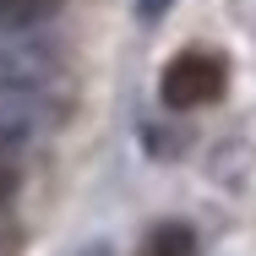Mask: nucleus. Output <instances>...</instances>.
Instances as JSON below:
<instances>
[{
	"instance_id": "nucleus-2",
	"label": "nucleus",
	"mask_w": 256,
	"mask_h": 256,
	"mask_svg": "<svg viewBox=\"0 0 256 256\" xmlns=\"http://www.w3.org/2000/svg\"><path fill=\"white\" fill-rule=\"evenodd\" d=\"M229 82V66L212 50H180L169 66H164V98L174 109H196V104H212Z\"/></svg>"
},
{
	"instance_id": "nucleus-4",
	"label": "nucleus",
	"mask_w": 256,
	"mask_h": 256,
	"mask_svg": "<svg viewBox=\"0 0 256 256\" xmlns=\"http://www.w3.org/2000/svg\"><path fill=\"white\" fill-rule=\"evenodd\" d=\"M60 0H0V28L6 33H28L38 22H50Z\"/></svg>"
},
{
	"instance_id": "nucleus-5",
	"label": "nucleus",
	"mask_w": 256,
	"mask_h": 256,
	"mask_svg": "<svg viewBox=\"0 0 256 256\" xmlns=\"http://www.w3.org/2000/svg\"><path fill=\"white\" fill-rule=\"evenodd\" d=\"M142 256H196V234L191 224H158L142 240Z\"/></svg>"
},
{
	"instance_id": "nucleus-1",
	"label": "nucleus",
	"mask_w": 256,
	"mask_h": 256,
	"mask_svg": "<svg viewBox=\"0 0 256 256\" xmlns=\"http://www.w3.org/2000/svg\"><path fill=\"white\" fill-rule=\"evenodd\" d=\"M66 82V60L54 44L33 33H0V88H44L60 93Z\"/></svg>"
},
{
	"instance_id": "nucleus-6",
	"label": "nucleus",
	"mask_w": 256,
	"mask_h": 256,
	"mask_svg": "<svg viewBox=\"0 0 256 256\" xmlns=\"http://www.w3.org/2000/svg\"><path fill=\"white\" fill-rule=\"evenodd\" d=\"M11 191H16V169L0 158V202H11Z\"/></svg>"
},
{
	"instance_id": "nucleus-3",
	"label": "nucleus",
	"mask_w": 256,
	"mask_h": 256,
	"mask_svg": "<svg viewBox=\"0 0 256 256\" xmlns=\"http://www.w3.org/2000/svg\"><path fill=\"white\" fill-rule=\"evenodd\" d=\"M50 98L44 88H0V148H22L50 120Z\"/></svg>"
},
{
	"instance_id": "nucleus-7",
	"label": "nucleus",
	"mask_w": 256,
	"mask_h": 256,
	"mask_svg": "<svg viewBox=\"0 0 256 256\" xmlns=\"http://www.w3.org/2000/svg\"><path fill=\"white\" fill-rule=\"evenodd\" d=\"M136 11L153 22V16H164V11H169V0H136Z\"/></svg>"
}]
</instances>
